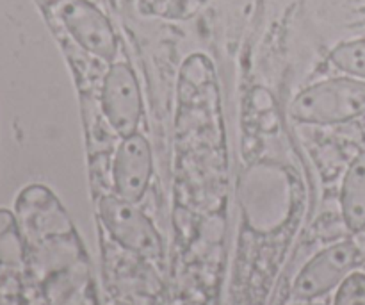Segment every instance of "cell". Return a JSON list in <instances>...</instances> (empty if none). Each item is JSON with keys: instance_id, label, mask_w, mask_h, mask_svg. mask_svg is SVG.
Returning <instances> with one entry per match:
<instances>
[{"instance_id": "9", "label": "cell", "mask_w": 365, "mask_h": 305, "mask_svg": "<svg viewBox=\"0 0 365 305\" xmlns=\"http://www.w3.org/2000/svg\"><path fill=\"white\" fill-rule=\"evenodd\" d=\"M334 305H365V275L349 274L339 286Z\"/></svg>"}, {"instance_id": "7", "label": "cell", "mask_w": 365, "mask_h": 305, "mask_svg": "<svg viewBox=\"0 0 365 305\" xmlns=\"http://www.w3.org/2000/svg\"><path fill=\"white\" fill-rule=\"evenodd\" d=\"M341 209L351 232L365 229V150L349 163L341 189Z\"/></svg>"}, {"instance_id": "1", "label": "cell", "mask_w": 365, "mask_h": 305, "mask_svg": "<svg viewBox=\"0 0 365 305\" xmlns=\"http://www.w3.org/2000/svg\"><path fill=\"white\" fill-rule=\"evenodd\" d=\"M365 113V82L349 77L328 79L303 89L291 104V114L302 124H346Z\"/></svg>"}, {"instance_id": "10", "label": "cell", "mask_w": 365, "mask_h": 305, "mask_svg": "<svg viewBox=\"0 0 365 305\" xmlns=\"http://www.w3.org/2000/svg\"><path fill=\"white\" fill-rule=\"evenodd\" d=\"M116 305H127V304H116Z\"/></svg>"}, {"instance_id": "3", "label": "cell", "mask_w": 365, "mask_h": 305, "mask_svg": "<svg viewBox=\"0 0 365 305\" xmlns=\"http://www.w3.org/2000/svg\"><path fill=\"white\" fill-rule=\"evenodd\" d=\"M57 14L71 38L84 50L113 63L118 52V38L106 14L88 0H61Z\"/></svg>"}, {"instance_id": "4", "label": "cell", "mask_w": 365, "mask_h": 305, "mask_svg": "<svg viewBox=\"0 0 365 305\" xmlns=\"http://www.w3.org/2000/svg\"><path fill=\"white\" fill-rule=\"evenodd\" d=\"M102 107L107 121L118 136L127 138L138 132L143 114V99L130 64H110L103 79Z\"/></svg>"}, {"instance_id": "2", "label": "cell", "mask_w": 365, "mask_h": 305, "mask_svg": "<svg viewBox=\"0 0 365 305\" xmlns=\"http://www.w3.org/2000/svg\"><path fill=\"white\" fill-rule=\"evenodd\" d=\"M98 211L102 224L123 249L146 259H159L163 256V238L155 225L135 207V204L110 195L100 200Z\"/></svg>"}, {"instance_id": "8", "label": "cell", "mask_w": 365, "mask_h": 305, "mask_svg": "<svg viewBox=\"0 0 365 305\" xmlns=\"http://www.w3.org/2000/svg\"><path fill=\"white\" fill-rule=\"evenodd\" d=\"M330 59L339 70L365 79V39L341 43L331 50Z\"/></svg>"}, {"instance_id": "6", "label": "cell", "mask_w": 365, "mask_h": 305, "mask_svg": "<svg viewBox=\"0 0 365 305\" xmlns=\"http://www.w3.org/2000/svg\"><path fill=\"white\" fill-rule=\"evenodd\" d=\"M153 174L152 146L141 134L121 139L113 163V181L116 195L138 204L146 195Z\"/></svg>"}, {"instance_id": "5", "label": "cell", "mask_w": 365, "mask_h": 305, "mask_svg": "<svg viewBox=\"0 0 365 305\" xmlns=\"http://www.w3.org/2000/svg\"><path fill=\"white\" fill-rule=\"evenodd\" d=\"M359 263L360 250L351 241L337 243L323 250L299 271L292 286V296L298 300H314L327 295L341 284Z\"/></svg>"}]
</instances>
